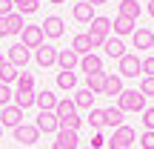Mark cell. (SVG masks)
<instances>
[{
  "mask_svg": "<svg viewBox=\"0 0 154 149\" xmlns=\"http://www.w3.org/2000/svg\"><path fill=\"white\" fill-rule=\"evenodd\" d=\"M103 146H106V138H103L100 132H94V135H91V149H103Z\"/></svg>",
  "mask_w": 154,
  "mask_h": 149,
  "instance_id": "42",
  "label": "cell"
},
{
  "mask_svg": "<svg viewBox=\"0 0 154 149\" xmlns=\"http://www.w3.org/2000/svg\"><path fill=\"white\" fill-rule=\"evenodd\" d=\"M72 52H74L77 57H83V55H88V52H91V46H88V37H86V34H74Z\"/></svg>",
  "mask_w": 154,
  "mask_h": 149,
  "instance_id": "27",
  "label": "cell"
},
{
  "mask_svg": "<svg viewBox=\"0 0 154 149\" xmlns=\"http://www.w3.org/2000/svg\"><path fill=\"white\" fill-rule=\"evenodd\" d=\"M88 26H91V32L94 34H103V37H111V17H94L91 23H88Z\"/></svg>",
  "mask_w": 154,
  "mask_h": 149,
  "instance_id": "23",
  "label": "cell"
},
{
  "mask_svg": "<svg viewBox=\"0 0 154 149\" xmlns=\"http://www.w3.org/2000/svg\"><path fill=\"white\" fill-rule=\"evenodd\" d=\"M49 3H66V0H49Z\"/></svg>",
  "mask_w": 154,
  "mask_h": 149,
  "instance_id": "47",
  "label": "cell"
},
{
  "mask_svg": "<svg viewBox=\"0 0 154 149\" xmlns=\"http://www.w3.org/2000/svg\"><path fill=\"white\" fill-rule=\"evenodd\" d=\"M86 37H88V46H91V49H103L106 40H109V37H103V34H94V32H88Z\"/></svg>",
  "mask_w": 154,
  "mask_h": 149,
  "instance_id": "36",
  "label": "cell"
},
{
  "mask_svg": "<svg viewBox=\"0 0 154 149\" xmlns=\"http://www.w3.org/2000/svg\"><path fill=\"white\" fill-rule=\"evenodd\" d=\"M34 126H37V132H46V135L60 132V118H57V112H40Z\"/></svg>",
  "mask_w": 154,
  "mask_h": 149,
  "instance_id": "6",
  "label": "cell"
},
{
  "mask_svg": "<svg viewBox=\"0 0 154 149\" xmlns=\"http://www.w3.org/2000/svg\"><path fill=\"white\" fill-rule=\"evenodd\" d=\"M40 29H43V34H46V37H60V34L66 32V23H63V17L49 15L43 23H40Z\"/></svg>",
  "mask_w": 154,
  "mask_h": 149,
  "instance_id": "10",
  "label": "cell"
},
{
  "mask_svg": "<svg viewBox=\"0 0 154 149\" xmlns=\"http://www.w3.org/2000/svg\"><path fill=\"white\" fill-rule=\"evenodd\" d=\"M86 149H91V146H86Z\"/></svg>",
  "mask_w": 154,
  "mask_h": 149,
  "instance_id": "49",
  "label": "cell"
},
{
  "mask_svg": "<svg viewBox=\"0 0 154 149\" xmlns=\"http://www.w3.org/2000/svg\"><path fill=\"white\" fill-rule=\"evenodd\" d=\"M143 126H146V132H154V106L143 112Z\"/></svg>",
  "mask_w": 154,
  "mask_h": 149,
  "instance_id": "38",
  "label": "cell"
},
{
  "mask_svg": "<svg viewBox=\"0 0 154 149\" xmlns=\"http://www.w3.org/2000/svg\"><path fill=\"white\" fill-rule=\"evenodd\" d=\"M57 118H66V115H74L77 112V106H74V98H60L57 100Z\"/></svg>",
  "mask_w": 154,
  "mask_h": 149,
  "instance_id": "29",
  "label": "cell"
},
{
  "mask_svg": "<svg viewBox=\"0 0 154 149\" xmlns=\"http://www.w3.org/2000/svg\"><path fill=\"white\" fill-rule=\"evenodd\" d=\"M134 26H137V20H128V17H120V15L111 20V29H114V34H117V37L134 34Z\"/></svg>",
  "mask_w": 154,
  "mask_h": 149,
  "instance_id": "16",
  "label": "cell"
},
{
  "mask_svg": "<svg viewBox=\"0 0 154 149\" xmlns=\"http://www.w3.org/2000/svg\"><path fill=\"white\" fill-rule=\"evenodd\" d=\"M14 106L17 109H32L34 106V92H14Z\"/></svg>",
  "mask_w": 154,
  "mask_h": 149,
  "instance_id": "28",
  "label": "cell"
},
{
  "mask_svg": "<svg viewBox=\"0 0 154 149\" xmlns=\"http://www.w3.org/2000/svg\"><path fill=\"white\" fill-rule=\"evenodd\" d=\"M94 98H97V95H91L88 89H77V92H74V106H77V109L91 112L94 109Z\"/></svg>",
  "mask_w": 154,
  "mask_h": 149,
  "instance_id": "20",
  "label": "cell"
},
{
  "mask_svg": "<svg viewBox=\"0 0 154 149\" xmlns=\"http://www.w3.org/2000/svg\"><path fill=\"white\" fill-rule=\"evenodd\" d=\"M57 95L51 92V89H40V92H34V106H40V112H54L57 109Z\"/></svg>",
  "mask_w": 154,
  "mask_h": 149,
  "instance_id": "9",
  "label": "cell"
},
{
  "mask_svg": "<svg viewBox=\"0 0 154 149\" xmlns=\"http://www.w3.org/2000/svg\"><path fill=\"white\" fill-rule=\"evenodd\" d=\"M57 52H60V49H54V46H49V43H43L40 49H34V60H37V66H43V69L54 66V63H57Z\"/></svg>",
  "mask_w": 154,
  "mask_h": 149,
  "instance_id": "8",
  "label": "cell"
},
{
  "mask_svg": "<svg viewBox=\"0 0 154 149\" xmlns=\"http://www.w3.org/2000/svg\"><path fill=\"white\" fill-rule=\"evenodd\" d=\"M72 17H74L77 23H91L97 15H94V6L83 0V3H74V6H72Z\"/></svg>",
  "mask_w": 154,
  "mask_h": 149,
  "instance_id": "13",
  "label": "cell"
},
{
  "mask_svg": "<svg viewBox=\"0 0 154 149\" xmlns=\"http://www.w3.org/2000/svg\"><path fill=\"white\" fill-rule=\"evenodd\" d=\"M11 100H14V92L0 83V109H3V106H11Z\"/></svg>",
  "mask_w": 154,
  "mask_h": 149,
  "instance_id": "35",
  "label": "cell"
},
{
  "mask_svg": "<svg viewBox=\"0 0 154 149\" xmlns=\"http://www.w3.org/2000/svg\"><path fill=\"white\" fill-rule=\"evenodd\" d=\"M17 77H20V69H14L11 63H9L6 69H0V83H3V86H9V83H17Z\"/></svg>",
  "mask_w": 154,
  "mask_h": 149,
  "instance_id": "33",
  "label": "cell"
},
{
  "mask_svg": "<svg viewBox=\"0 0 154 149\" xmlns=\"http://www.w3.org/2000/svg\"><path fill=\"white\" fill-rule=\"evenodd\" d=\"M80 123H83V118L77 115H66V118H60V129H66V132H77L80 129Z\"/></svg>",
  "mask_w": 154,
  "mask_h": 149,
  "instance_id": "32",
  "label": "cell"
},
{
  "mask_svg": "<svg viewBox=\"0 0 154 149\" xmlns=\"http://www.w3.org/2000/svg\"><path fill=\"white\" fill-rule=\"evenodd\" d=\"M86 89H88L91 95H103V89H106V72L86 75Z\"/></svg>",
  "mask_w": 154,
  "mask_h": 149,
  "instance_id": "19",
  "label": "cell"
},
{
  "mask_svg": "<svg viewBox=\"0 0 154 149\" xmlns=\"http://www.w3.org/2000/svg\"><path fill=\"white\" fill-rule=\"evenodd\" d=\"M0 37H6V20L0 17Z\"/></svg>",
  "mask_w": 154,
  "mask_h": 149,
  "instance_id": "43",
  "label": "cell"
},
{
  "mask_svg": "<svg viewBox=\"0 0 154 149\" xmlns=\"http://www.w3.org/2000/svg\"><path fill=\"white\" fill-rule=\"evenodd\" d=\"M80 69L86 75H94V72H103V57L94 55V52H88V55L80 57Z\"/></svg>",
  "mask_w": 154,
  "mask_h": 149,
  "instance_id": "15",
  "label": "cell"
},
{
  "mask_svg": "<svg viewBox=\"0 0 154 149\" xmlns=\"http://www.w3.org/2000/svg\"><path fill=\"white\" fill-rule=\"evenodd\" d=\"M103 112H106V126H111V129L123 126V115H126V112H120L117 106H109V109H103Z\"/></svg>",
  "mask_w": 154,
  "mask_h": 149,
  "instance_id": "26",
  "label": "cell"
},
{
  "mask_svg": "<svg viewBox=\"0 0 154 149\" xmlns=\"http://www.w3.org/2000/svg\"><path fill=\"white\" fill-rule=\"evenodd\" d=\"M88 123H91V129H94V132H100V129L106 126V112L94 106V109L88 112Z\"/></svg>",
  "mask_w": 154,
  "mask_h": 149,
  "instance_id": "30",
  "label": "cell"
},
{
  "mask_svg": "<svg viewBox=\"0 0 154 149\" xmlns=\"http://www.w3.org/2000/svg\"><path fill=\"white\" fill-rule=\"evenodd\" d=\"M3 20H6V37H9V34H20V32H23V26H26L20 11H11V15H9V17H3Z\"/></svg>",
  "mask_w": 154,
  "mask_h": 149,
  "instance_id": "21",
  "label": "cell"
},
{
  "mask_svg": "<svg viewBox=\"0 0 154 149\" xmlns=\"http://www.w3.org/2000/svg\"><path fill=\"white\" fill-rule=\"evenodd\" d=\"M143 75L154 77V57H143Z\"/></svg>",
  "mask_w": 154,
  "mask_h": 149,
  "instance_id": "41",
  "label": "cell"
},
{
  "mask_svg": "<svg viewBox=\"0 0 154 149\" xmlns=\"http://www.w3.org/2000/svg\"><path fill=\"white\" fill-rule=\"evenodd\" d=\"M149 15L154 17V0H149Z\"/></svg>",
  "mask_w": 154,
  "mask_h": 149,
  "instance_id": "46",
  "label": "cell"
},
{
  "mask_svg": "<svg viewBox=\"0 0 154 149\" xmlns=\"http://www.w3.org/2000/svg\"><path fill=\"white\" fill-rule=\"evenodd\" d=\"M117 72H120V77H137V75H143V60L137 55H123Z\"/></svg>",
  "mask_w": 154,
  "mask_h": 149,
  "instance_id": "3",
  "label": "cell"
},
{
  "mask_svg": "<svg viewBox=\"0 0 154 149\" xmlns=\"http://www.w3.org/2000/svg\"><path fill=\"white\" fill-rule=\"evenodd\" d=\"M6 66H9V57H6V55H0V69H6Z\"/></svg>",
  "mask_w": 154,
  "mask_h": 149,
  "instance_id": "44",
  "label": "cell"
},
{
  "mask_svg": "<svg viewBox=\"0 0 154 149\" xmlns=\"http://www.w3.org/2000/svg\"><path fill=\"white\" fill-rule=\"evenodd\" d=\"M0 135H3V126H0Z\"/></svg>",
  "mask_w": 154,
  "mask_h": 149,
  "instance_id": "48",
  "label": "cell"
},
{
  "mask_svg": "<svg viewBox=\"0 0 154 149\" xmlns=\"http://www.w3.org/2000/svg\"><path fill=\"white\" fill-rule=\"evenodd\" d=\"M17 92H34V75L23 69L20 77H17Z\"/></svg>",
  "mask_w": 154,
  "mask_h": 149,
  "instance_id": "31",
  "label": "cell"
},
{
  "mask_svg": "<svg viewBox=\"0 0 154 149\" xmlns=\"http://www.w3.org/2000/svg\"><path fill=\"white\" fill-rule=\"evenodd\" d=\"M134 144H137V132L126 123L120 129H114V135L109 138V149H131Z\"/></svg>",
  "mask_w": 154,
  "mask_h": 149,
  "instance_id": "2",
  "label": "cell"
},
{
  "mask_svg": "<svg viewBox=\"0 0 154 149\" xmlns=\"http://www.w3.org/2000/svg\"><path fill=\"white\" fill-rule=\"evenodd\" d=\"M140 11H143V9H140L137 0H120V11H117V15H120V17H128V20H137Z\"/></svg>",
  "mask_w": 154,
  "mask_h": 149,
  "instance_id": "22",
  "label": "cell"
},
{
  "mask_svg": "<svg viewBox=\"0 0 154 149\" xmlns=\"http://www.w3.org/2000/svg\"><path fill=\"white\" fill-rule=\"evenodd\" d=\"M117 109L120 112H146V95H140V89H123V95L117 98Z\"/></svg>",
  "mask_w": 154,
  "mask_h": 149,
  "instance_id": "1",
  "label": "cell"
},
{
  "mask_svg": "<svg viewBox=\"0 0 154 149\" xmlns=\"http://www.w3.org/2000/svg\"><path fill=\"white\" fill-rule=\"evenodd\" d=\"M11 11H14V3L11 0H0V17H9Z\"/></svg>",
  "mask_w": 154,
  "mask_h": 149,
  "instance_id": "40",
  "label": "cell"
},
{
  "mask_svg": "<svg viewBox=\"0 0 154 149\" xmlns=\"http://www.w3.org/2000/svg\"><path fill=\"white\" fill-rule=\"evenodd\" d=\"M103 95H109V98H120V95H123V77L106 72V89H103Z\"/></svg>",
  "mask_w": 154,
  "mask_h": 149,
  "instance_id": "18",
  "label": "cell"
},
{
  "mask_svg": "<svg viewBox=\"0 0 154 149\" xmlns=\"http://www.w3.org/2000/svg\"><path fill=\"white\" fill-rule=\"evenodd\" d=\"M0 126H3V129L23 126V109H17L14 103H11V106H3V109H0Z\"/></svg>",
  "mask_w": 154,
  "mask_h": 149,
  "instance_id": "5",
  "label": "cell"
},
{
  "mask_svg": "<svg viewBox=\"0 0 154 149\" xmlns=\"http://www.w3.org/2000/svg\"><path fill=\"white\" fill-rule=\"evenodd\" d=\"M6 57H9V63H11L14 69H26V63H29V57H32V55H29V49H26L23 43H14Z\"/></svg>",
  "mask_w": 154,
  "mask_h": 149,
  "instance_id": "11",
  "label": "cell"
},
{
  "mask_svg": "<svg viewBox=\"0 0 154 149\" xmlns=\"http://www.w3.org/2000/svg\"><path fill=\"white\" fill-rule=\"evenodd\" d=\"M57 66H60V72H74V66H80V57L72 49H60L57 52Z\"/></svg>",
  "mask_w": 154,
  "mask_h": 149,
  "instance_id": "14",
  "label": "cell"
},
{
  "mask_svg": "<svg viewBox=\"0 0 154 149\" xmlns=\"http://www.w3.org/2000/svg\"><path fill=\"white\" fill-rule=\"evenodd\" d=\"M57 86L63 92H74L77 89V75L74 72H57Z\"/></svg>",
  "mask_w": 154,
  "mask_h": 149,
  "instance_id": "25",
  "label": "cell"
},
{
  "mask_svg": "<svg viewBox=\"0 0 154 149\" xmlns=\"http://www.w3.org/2000/svg\"><path fill=\"white\" fill-rule=\"evenodd\" d=\"M137 141H140V146H143V149H154V132H143Z\"/></svg>",
  "mask_w": 154,
  "mask_h": 149,
  "instance_id": "39",
  "label": "cell"
},
{
  "mask_svg": "<svg viewBox=\"0 0 154 149\" xmlns=\"http://www.w3.org/2000/svg\"><path fill=\"white\" fill-rule=\"evenodd\" d=\"M131 40H134V49H151L154 46V32L151 29H134Z\"/></svg>",
  "mask_w": 154,
  "mask_h": 149,
  "instance_id": "17",
  "label": "cell"
},
{
  "mask_svg": "<svg viewBox=\"0 0 154 149\" xmlns=\"http://www.w3.org/2000/svg\"><path fill=\"white\" fill-rule=\"evenodd\" d=\"M14 141H17V144H26V146H34L40 141V132H37L34 123H23V126L14 129Z\"/></svg>",
  "mask_w": 154,
  "mask_h": 149,
  "instance_id": "7",
  "label": "cell"
},
{
  "mask_svg": "<svg viewBox=\"0 0 154 149\" xmlns=\"http://www.w3.org/2000/svg\"><path fill=\"white\" fill-rule=\"evenodd\" d=\"M86 3H91V6H100V3H109V0H86Z\"/></svg>",
  "mask_w": 154,
  "mask_h": 149,
  "instance_id": "45",
  "label": "cell"
},
{
  "mask_svg": "<svg viewBox=\"0 0 154 149\" xmlns=\"http://www.w3.org/2000/svg\"><path fill=\"white\" fill-rule=\"evenodd\" d=\"M20 43L26 46V49H40V46L46 43V34H43V29L40 26H23V32H20Z\"/></svg>",
  "mask_w": 154,
  "mask_h": 149,
  "instance_id": "4",
  "label": "cell"
},
{
  "mask_svg": "<svg viewBox=\"0 0 154 149\" xmlns=\"http://www.w3.org/2000/svg\"><path fill=\"white\" fill-rule=\"evenodd\" d=\"M14 3V11H20V15H34L37 11V0H11Z\"/></svg>",
  "mask_w": 154,
  "mask_h": 149,
  "instance_id": "34",
  "label": "cell"
},
{
  "mask_svg": "<svg viewBox=\"0 0 154 149\" xmlns=\"http://www.w3.org/2000/svg\"><path fill=\"white\" fill-rule=\"evenodd\" d=\"M51 149H80V138H77V132H66V129H60L54 138V144Z\"/></svg>",
  "mask_w": 154,
  "mask_h": 149,
  "instance_id": "12",
  "label": "cell"
},
{
  "mask_svg": "<svg viewBox=\"0 0 154 149\" xmlns=\"http://www.w3.org/2000/svg\"><path fill=\"white\" fill-rule=\"evenodd\" d=\"M140 95H146V98L154 95V77H143L140 80Z\"/></svg>",
  "mask_w": 154,
  "mask_h": 149,
  "instance_id": "37",
  "label": "cell"
},
{
  "mask_svg": "<svg viewBox=\"0 0 154 149\" xmlns=\"http://www.w3.org/2000/svg\"><path fill=\"white\" fill-rule=\"evenodd\" d=\"M103 49H106V55H109V57H117V60L126 55V46H123V40H120V37H109Z\"/></svg>",
  "mask_w": 154,
  "mask_h": 149,
  "instance_id": "24",
  "label": "cell"
}]
</instances>
